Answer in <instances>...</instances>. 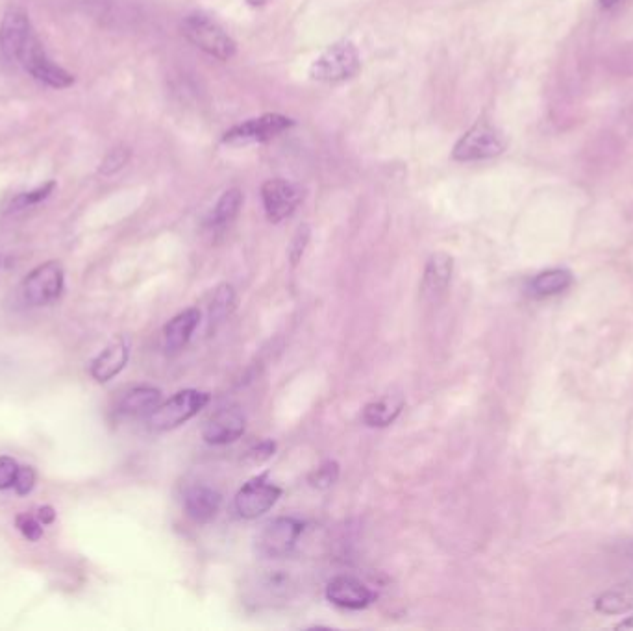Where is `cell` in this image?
I'll return each mask as SVG.
<instances>
[{
    "label": "cell",
    "instance_id": "cell-10",
    "mask_svg": "<svg viewBox=\"0 0 633 631\" xmlns=\"http://www.w3.org/2000/svg\"><path fill=\"white\" fill-rule=\"evenodd\" d=\"M289 126H293V121L278 113L261 115L258 119H250L247 123L237 124L232 130L224 134V143L230 145H241V143H263L273 137L282 134Z\"/></svg>",
    "mask_w": 633,
    "mask_h": 631
},
{
    "label": "cell",
    "instance_id": "cell-28",
    "mask_svg": "<svg viewBox=\"0 0 633 631\" xmlns=\"http://www.w3.org/2000/svg\"><path fill=\"white\" fill-rule=\"evenodd\" d=\"M15 526H17V530L25 535V539L28 541H32V543H36L41 539V535H43V528H41V522L36 517H32V515H28V513H21V515H17V519H15Z\"/></svg>",
    "mask_w": 633,
    "mask_h": 631
},
{
    "label": "cell",
    "instance_id": "cell-13",
    "mask_svg": "<svg viewBox=\"0 0 633 631\" xmlns=\"http://www.w3.org/2000/svg\"><path fill=\"white\" fill-rule=\"evenodd\" d=\"M326 598L343 609H365L374 600V593L354 576H336L326 587Z\"/></svg>",
    "mask_w": 633,
    "mask_h": 631
},
{
    "label": "cell",
    "instance_id": "cell-12",
    "mask_svg": "<svg viewBox=\"0 0 633 631\" xmlns=\"http://www.w3.org/2000/svg\"><path fill=\"white\" fill-rule=\"evenodd\" d=\"M32 34L34 30L30 25L28 13L19 6L8 8L0 25V49L4 52V56L8 60H17L19 52L25 47L26 41Z\"/></svg>",
    "mask_w": 633,
    "mask_h": 631
},
{
    "label": "cell",
    "instance_id": "cell-26",
    "mask_svg": "<svg viewBox=\"0 0 633 631\" xmlns=\"http://www.w3.org/2000/svg\"><path fill=\"white\" fill-rule=\"evenodd\" d=\"M56 189V182H47L45 186L38 187L30 193H23L15 198L12 202V210H25L28 206H36L39 202H43L45 198H49L50 193Z\"/></svg>",
    "mask_w": 633,
    "mask_h": 631
},
{
    "label": "cell",
    "instance_id": "cell-32",
    "mask_svg": "<svg viewBox=\"0 0 633 631\" xmlns=\"http://www.w3.org/2000/svg\"><path fill=\"white\" fill-rule=\"evenodd\" d=\"M274 448H276V446H274L273 441H263V443H260L256 448L250 450L249 458L252 459V463H263V461H267V459L273 456Z\"/></svg>",
    "mask_w": 633,
    "mask_h": 631
},
{
    "label": "cell",
    "instance_id": "cell-5",
    "mask_svg": "<svg viewBox=\"0 0 633 631\" xmlns=\"http://www.w3.org/2000/svg\"><path fill=\"white\" fill-rule=\"evenodd\" d=\"M360 71V54L350 41H341L324 50L313 62L311 78L319 82H343Z\"/></svg>",
    "mask_w": 633,
    "mask_h": 631
},
{
    "label": "cell",
    "instance_id": "cell-23",
    "mask_svg": "<svg viewBox=\"0 0 633 631\" xmlns=\"http://www.w3.org/2000/svg\"><path fill=\"white\" fill-rule=\"evenodd\" d=\"M243 206V193L241 189L232 187L228 191H224L223 197L219 198V202L215 204V208L211 211L208 226L211 230H223L226 226L236 221L237 213Z\"/></svg>",
    "mask_w": 633,
    "mask_h": 631
},
{
    "label": "cell",
    "instance_id": "cell-16",
    "mask_svg": "<svg viewBox=\"0 0 633 631\" xmlns=\"http://www.w3.org/2000/svg\"><path fill=\"white\" fill-rule=\"evenodd\" d=\"M130 347L125 339L113 341L110 347L104 348L97 358L91 363V376L99 382L106 384L115 378L119 372L123 371L128 363Z\"/></svg>",
    "mask_w": 633,
    "mask_h": 631
},
{
    "label": "cell",
    "instance_id": "cell-29",
    "mask_svg": "<svg viewBox=\"0 0 633 631\" xmlns=\"http://www.w3.org/2000/svg\"><path fill=\"white\" fill-rule=\"evenodd\" d=\"M17 471H19V465L15 459L10 456H0V491L13 489Z\"/></svg>",
    "mask_w": 633,
    "mask_h": 631
},
{
    "label": "cell",
    "instance_id": "cell-24",
    "mask_svg": "<svg viewBox=\"0 0 633 631\" xmlns=\"http://www.w3.org/2000/svg\"><path fill=\"white\" fill-rule=\"evenodd\" d=\"M236 308V293L232 285L223 284L217 287L213 300H211L210 321L211 324L223 322Z\"/></svg>",
    "mask_w": 633,
    "mask_h": 631
},
{
    "label": "cell",
    "instance_id": "cell-27",
    "mask_svg": "<svg viewBox=\"0 0 633 631\" xmlns=\"http://www.w3.org/2000/svg\"><path fill=\"white\" fill-rule=\"evenodd\" d=\"M128 160H130V150L126 149V147L110 150L108 156L104 158L102 165H100V173L106 174V176L115 174L125 167Z\"/></svg>",
    "mask_w": 633,
    "mask_h": 631
},
{
    "label": "cell",
    "instance_id": "cell-34",
    "mask_svg": "<svg viewBox=\"0 0 633 631\" xmlns=\"http://www.w3.org/2000/svg\"><path fill=\"white\" fill-rule=\"evenodd\" d=\"M600 2V8H604V10H611V8H615L621 0H598Z\"/></svg>",
    "mask_w": 633,
    "mask_h": 631
},
{
    "label": "cell",
    "instance_id": "cell-8",
    "mask_svg": "<svg viewBox=\"0 0 633 631\" xmlns=\"http://www.w3.org/2000/svg\"><path fill=\"white\" fill-rule=\"evenodd\" d=\"M282 496V489L267 480V476H256L245 483L236 495V511L241 519H258L273 508Z\"/></svg>",
    "mask_w": 633,
    "mask_h": 631
},
{
    "label": "cell",
    "instance_id": "cell-4",
    "mask_svg": "<svg viewBox=\"0 0 633 631\" xmlns=\"http://www.w3.org/2000/svg\"><path fill=\"white\" fill-rule=\"evenodd\" d=\"M506 137L487 121L474 124L454 147V160L480 161L497 158L506 150Z\"/></svg>",
    "mask_w": 633,
    "mask_h": 631
},
{
    "label": "cell",
    "instance_id": "cell-9",
    "mask_svg": "<svg viewBox=\"0 0 633 631\" xmlns=\"http://www.w3.org/2000/svg\"><path fill=\"white\" fill-rule=\"evenodd\" d=\"M261 200L269 221L282 223L297 211L302 202V193L295 184L284 178H274L261 186Z\"/></svg>",
    "mask_w": 633,
    "mask_h": 631
},
{
    "label": "cell",
    "instance_id": "cell-6",
    "mask_svg": "<svg viewBox=\"0 0 633 631\" xmlns=\"http://www.w3.org/2000/svg\"><path fill=\"white\" fill-rule=\"evenodd\" d=\"M17 62L21 63L36 80L54 87V89H65V87H71L75 84V76L67 73L60 65L50 62V58L36 34H32L28 38L25 47L17 56Z\"/></svg>",
    "mask_w": 633,
    "mask_h": 631
},
{
    "label": "cell",
    "instance_id": "cell-1",
    "mask_svg": "<svg viewBox=\"0 0 633 631\" xmlns=\"http://www.w3.org/2000/svg\"><path fill=\"white\" fill-rule=\"evenodd\" d=\"M182 32L195 47L221 62H228L236 56V41L215 21H211L210 17L202 13L187 15L182 23Z\"/></svg>",
    "mask_w": 633,
    "mask_h": 631
},
{
    "label": "cell",
    "instance_id": "cell-33",
    "mask_svg": "<svg viewBox=\"0 0 633 631\" xmlns=\"http://www.w3.org/2000/svg\"><path fill=\"white\" fill-rule=\"evenodd\" d=\"M38 519L41 524H52L56 520V511L50 506H43V508H39Z\"/></svg>",
    "mask_w": 633,
    "mask_h": 631
},
{
    "label": "cell",
    "instance_id": "cell-17",
    "mask_svg": "<svg viewBox=\"0 0 633 631\" xmlns=\"http://www.w3.org/2000/svg\"><path fill=\"white\" fill-rule=\"evenodd\" d=\"M200 322V311L197 308L178 313L163 328V347L167 352H178L186 347L193 332Z\"/></svg>",
    "mask_w": 633,
    "mask_h": 631
},
{
    "label": "cell",
    "instance_id": "cell-30",
    "mask_svg": "<svg viewBox=\"0 0 633 631\" xmlns=\"http://www.w3.org/2000/svg\"><path fill=\"white\" fill-rule=\"evenodd\" d=\"M36 471L32 467H19L17 476H15V483H13V489L17 495H28L32 493V489L36 487Z\"/></svg>",
    "mask_w": 633,
    "mask_h": 631
},
{
    "label": "cell",
    "instance_id": "cell-3",
    "mask_svg": "<svg viewBox=\"0 0 633 631\" xmlns=\"http://www.w3.org/2000/svg\"><path fill=\"white\" fill-rule=\"evenodd\" d=\"M63 282H65V273H63L62 263L47 261L26 276L19 287V295L26 306L43 308L60 298Z\"/></svg>",
    "mask_w": 633,
    "mask_h": 631
},
{
    "label": "cell",
    "instance_id": "cell-18",
    "mask_svg": "<svg viewBox=\"0 0 633 631\" xmlns=\"http://www.w3.org/2000/svg\"><path fill=\"white\" fill-rule=\"evenodd\" d=\"M162 402V391L150 385H139L130 389L121 404H119V413L123 417H149L154 409L160 406Z\"/></svg>",
    "mask_w": 633,
    "mask_h": 631
},
{
    "label": "cell",
    "instance_id": "cell-22",
    "mask_svg": "<svg viewBox=\"0 0 633 631\" xmlns=\"http://www.w3.org/2000/svg\"><path fill=\"white\" fill-rule=\"evenodd\" d=\"M256 587H258V593L267 602H276V600H289L297 591L298 585L295 578L286 570H269L267 574L261 576Z\"/></svg>",
    "mask_w": 633,
    "mask_h": 631
},
{
    "label": "cell",
    "instance_id": "cell-11",
    "mask_svg": "<svg viewBox=\"0 0 633 631\" xmlns=\"http://www.w3.org/2000/svg\"><path fill=\"white\" fill-rule=\"evenodd\" d=\"M247 419L237 406L217 409L208 421L204 422L202 437L210 445H230L245 434Z\"/></svg>",
    "mask_w": 633,
    "mask_h": 631
},
{
    "label": "cell",
    "instance_id": "cell-21",
    "mask_svg": "<svg viewBox=\"0 0 633 631\" xmlns=\"http://www.w3.org/2000/svg\"><path fill=\"white\" fill-rule=\"evenodd\" d=\"M595 609L602 615H624L633 611V578L600 594L596 598Z\"/></svg>",
    "mask_w": 633,
    "mask_h": 631
},
{
    "label": "cell",
    "instance_id": "cell-31",
    "mask_svg": "<svg viewBox=\"0 0 633 631\" xmlns=\"http://www.w3.org/2000/svg\"><path fill=\"white\" fill-rule=\"evenodd\" d=\"M308 241H310V228L308 226H300L297 234L293 237V241H291V247H289V258H291L293 265H297L300 258H302L304 250L308 247Z\"/></svg>",
    "mask_w": 633,
    "mask_h": 631
},
{
    "label": "cell",
    "instance_id": "cell-25",
    "mask_svg": "<svg viewBox=\"0 0 633 631\" xmlns=\"http://www.w3.org/2000/svg\"><path fill=\"white\" fill-rule=\"evenodd\" d=\"M339 478V465L336 461H324L317 471L311 472L310 483L317 489H328Z\"/></svg>",
    "mask_w": 633,
    "mask_h": 631
},
{
    "label": "cell",
    "instance_id": "cell-35",
    "mask_svg": "<svg viewBox=\"0 0 633 631\" xmlns=\"http://www.w3.org/2000/svg\"><path fill=\"white\" fill-rule=\"evenodd\" d=\"M617 630H632L633 631V615L626 620H622L621 624L617 626Z\"/></svg>",
    "mask_w": 633,
    "mask_h": 631
},
{
    "label": "cell",
    "instance_id": "cell-19",
    "mask_svg": "<svg viewBox=\"0 0 633 631\" xmlns=\"http://www.w3.org/2000/svg\"><path fill=\"white\" fill-rule=\"evenodd\" d=\"M572 284L574 276L569 269H548L530 280L528 293L535 298L554 297L567 291Z\"/></svg>",
    "mask_w": 633,
    "mask_h": 631
},
{
    "label": "cell",
    "instance_id": "cell-20",
    "mask_svg": "<svg viewBox=\"0 0 633 631\" xmlns=\"http://www.w3.org/2000/svg\"><path fill=\"white\" fill-rule=\"evenodd\" d=\"M404 396L385 395L371 404H367L363 409V422L371 428H385L397 419L400 411L404 408Z\"/></svg>",
    "mask_w": 633,
    "mask_h": 631
},
{
    "label": "cell",
    "instance_id": "cell-14",
    "mask_svg": "<svg viewBox=\"0 0 633 631\" xmlns=\"http://www.w3.org/2000/svg\"><path fill=\"white\" fill-rule=\"evenodd\" d=\"M454 273V260L445 252H435L426 263L422 276V298L428 302L439 300L447 293L448 285Z\"/></svg>",
    "mask_w": 633,
    "mask_h": 631
},
{
    "label": "cell",
    "instance_id": "cell-2",
    "mask_svg": "<svg viewBox=\"0 0 633 631\" xmlns=\"http://www.w3.org/2000/svg\"><path fill=\"white\" fill-rule=\"evenodd\" d=\"M208 402H210V396L202 391H195V389L180 391L150 413L149 428L154 432L174 430L189 419H193Z\"/></svg>",
    "mask_w": 633,
    "mask_h": 631
},
{
    "label": "cell",
    "instance_id": "cell-15",
    "mask_svg": "<svg viewBox=\"0 0 633 631\" xmlns=\"http://www.w3.org/2000/svg\"><path fill=\"white\" fill-rule=\"evenodd\" d=\"M223 504V496L208 485H195L184 496L187 517L199 524H206L217 517Z\"/></svg>",
    "mask_w": 633,
    "mask_h": 631
},
{
    "label": "cell",
    "instance_id": "cell-36",
    "mask_svg": "<svg viewBox=\"0 0 633 631\" xmlns=\"http://www.w3.org/2000/svg\"><path fill=\"white\" fill-rule=\"evenodd\" d=\"M250 6H263L265 2H269V0H247Z\"/></svg>",
    "mask_w": 633,
    "mask_h": 631
},
{
    "label": "cell",
    "instance_id": "cell-7",
    "mask_svg": "<svg viewBox=\"0 0 633 631\" xmlns=\"http://www.w3.org/2000/svg\"><path fill=\"white\" fill-rule=\"evenodd\" d=\"M302 522L293 517H280V519L267 522L256 537V552L265 559H280L293 552L297 545L298 537L302 535Z\"/></svg>",
    "mask_w": 633,
    "mask_h": 631
}]
</instances>
